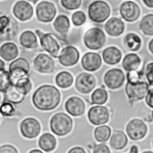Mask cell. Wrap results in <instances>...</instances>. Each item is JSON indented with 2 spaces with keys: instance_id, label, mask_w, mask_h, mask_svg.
I'll return each instance as SVG.
<instances>
[{
  "instance_id": "obj_1",
  "label": "cell",
  "mask_w": 153,
  "mask_h": 153,
  "mask_svg": "<svg viewBox=\"0 0 153 153\" xmlns=\"http://www.w3.org/2000/svg\"><path fill=\"white\" fill-rule=\"evenodd\" d=\"M32 100L36 109L44 111L51 110L59 105L60 101V93L55 86L44 85L34 92Z\"/></svg>"
},
{
  "instance_id": "obj_2",
  "label": "cell",
  "mask_w": 153,
  "mask_h": 153,
  "mask_svg": "<svg viewBox=\"0 0 153 153\" xmlns=\"http://www.w3.org/2000/svg\"><path fill=\"white\" fill-rule=\"evenodd\" d=\"M127 82L125 91L130 101H139L142 100L146 95L149 85L147 82L141 80L138 74L134 71H128L127 75Z\"/></svg>"
},
{
  "instance_id": "obj_3",
  "label": "cell",
  "mask_w": 153,
  "mask_h": 153,
  "mask_svg": "<svg viewBox=\"0 0 153 153\" xmlns=\"http://www.w3.org/2000/svg\"><path fill=\"white\" fill-rule=\"evenodd\" d=\"M50 124L51 130L54 134L59 136H63L71 132L73 121L67 114L57 113L53 116Z\"/></svg>"
},
{
  "instance_id": "obj_4",
  "label": "cell",
  "mask_w": 153,
  "mask_h": 153,
  "mask_svg": "<svg viewBox=\"0 0 153 153\" xmlns=\"http://www.w3.org/2000/svg\"><path fill=\"white\" fill-rule=\"evenodd\" d=\"M111 14V8L108 3L102 0L91 2L88 8V15L90 20L96 23L105 22Z\"/></svg>"
},
{
  "instance_id": "obj_5",
  "label": "cell",
  "mask_w": 153,
  "mask_h": 153,
  "mask_svg": "<svg viewBox=\"0 0 153 153\" xmlns=\"http://www.w3.org/2000/svg\"><path fill=\"white\" fill-rule=\"evenodd\" d=\"M106 41L104 32L99 28L94 27L86 31L84 36L85 46L91 50H98L102 48Z\"/></svg>"
},
{
  "instance_id": "obj_6",
  "label": "cell",
  "mask_w": 153,
  "mask_h": 153,
  "mask_svg": "<svg viewBox=\"0 0 153 153\" xmlns=\"http://www.w3.org/2000/svg\"><path fill=\"white\" fill-rule=\"evenodd\" d=\"M39 37L40 44L42 49L52 56L57 58L59 53L60 46L57 41L50 33L44 34L39 30L35 31Z\"/></svg>"
},
{
  "instance_id": "obj_7",
  "label": "cell",
  "mask_w": 153,
  "mask_h": 153,
  "mask_svg": "<svg viewBox=\"0 0 153 153\" xmlns=\"http://www.w3.org/2000/svg\"><path fill=\"white\" fill-rule=\"evenodd\" d=\"M146 124L140 119L131 120L126 126V132L128 136L133 140H137L143 138L147 133Z\"/></svg>"
},
{
  "instance_id": "obj_8",
  "label": "cell",
  "mask_w": 153,
  "mask_h": 153,
  "mask_svg": "<svg viewBox=\"0 0 153 153\" xmlns=\"http://www.w3.org/2000/svg\"><path fill=\"white\" fill-rule=\"evenodd\" d=\"M56 14V8L54 4L49 1H42L36 7V15L38 20L42 22H50Z\"/></svg>"
},
{
  "instance_id": "obj_9",
  "label": "cell",
  "mask_w": 153,
  "mask_h": 153,
  "mask_svg": "<svg viewBox=\"0 0 153 153\" xmlns=\"http://www.w3.org/2000/svg\"><path fill=\"white\" fill-rule=\"evenodd\" d=\"M120 13L124 20L132 22L139 19L140 15V9L134 2L127 1L120 5Z\"/></svg>"
},
{
  "instance_id": "obj_10",
  "label": "cell",
  "mask_w": 153,
  "mask_h": 153,
  "mask_svg": "<svg viewBox=\"0 0 153 153\" xmlns=\"http://www.w3.org/2000/svg\"><path fill=\"white\" fill-rule=\"evenodd\" d=\"M87 116L92 124L100 125L106 124L109 121V113L106 107L98 105L91 107L88 112Z\"/></svg>"
},
{
  "instance_id": "obj_11",
  "label": "cell",
  "mask_w": 153,
  "mask_h": 153,
  "mask_svg": "<svg viewBox=\"0 0 153 153\" xmlns=\"http://www.w3.org/2000/svg\"><path fill=\"white\" fill-rule=\"evenodd\" d=\"M22 136L26 138L33 139L38 136L41 125L38 120L33 118H27L23 120L20 125Z\"/></svg>"
},
{
  "instance_id": "obj_12",
  "label": "cell",
  "mask_w": 153,
  "mask_h": 153,
  "mask_svg": "<svg viewBox=\"0 0 153 153\" xmlns=\"http://www.w3.org/2000/svg\"><path fill=\"white\" fill-rule=\"evenodd\" d=\"M96 82L93 75L88 73H82L76 77L75 86L79 92L88 94L94 88Z\"/></svg>"
},
{
  "instance_id": "obj_13",
  "label": "cell",
  "mask_w": 153,
  "mask_h": 153,
  "mask_svg": "<svg viewBox=\"0 0 153 153\" xmlns=\"http://www.w3.org/2000/svg\"><path fill=\"white\" fill-rule=\"evenodd\" d=\"M103 80L108 88L115 89L123 85L125 80V76L121 70L112 68L105 73Z\"/></svg>"
},
{
  "instance_id": "obj_14",
  "label": "cell",
  "mask_w": 153,
  "mask_h": 153,
  "mask_svg": "<svg viewBox=\"0 0 153 153\" xmlns=\"http://www.w3.org/2000/svg\"><path fill=\"white\" fill-rule=\"evenodd\" d=\"M79 58V53L77 49L72 46L64 47L58 56L59 62L63 66L69 67L76 64Z\"/></svg>"
},
{
  "instance_id": "obj_15",
  "label": "cell",
  "mask_w": 153,
  "mask_h": 153,
  "mask_svg": "<svg viewBox=\"0 0 153 153\" xmlns=\"http://www.w3.org/2000/svg\"><path fill=\"white\" fill-rule=\"evenodd\" d=\"M35 69L41 73H51L55 68L53 59L47 54L40 53L33 61Z\"/></svg>"
},
{
  "instance_id": "obj_16",
  "label": "cell",
  "mask_w": 153,
  "mask_h": 153,
  "mask_svg": "<svg viewBox=\"0 0 153 153\" xmlns=\"http://www.w3.org/2000/svg\"><path fill=\"white\" fill-rule=\"evenodd\" d=\"M13 13L15 17L21 21L30 19L33 13L32 6L27 1L21 0L17 1L13 8Z\"/></svg>"
},
{
  "instance_id": "obj_17",
  "label": "cell",
  "mask_w": 153,
  "mask_h": 153,
  "mask_svg": "<svg viewBox=\"0 0 153 153\" xmlns=\"http://www.w3.org/2000/svg\"><path fill=\"white\" fill-rule=\"evenodd\" d=\"M81 65L84 70L88 71H94L102 65L100 56L95 52H87L81 59Z\"/></svg>"
},
{
  "instance_id": "obj_18",
  "label": "cell",
  "mask_w": 153,
  "mask_h": 153,
  "mask_svg": "<svg viewBox=\"0 0 153 153\" xmlns=\"http://www.w3.org/2000/svg\"><path fill=\"white\" fill-rule=\"evenodd\" d=\"M65 109L68 113L74 116H79L85 112V104L82 99L74 96L68 99L65 103Z\"/></svg>"
},
{
  "instance_id": "obj_19",
  "label": "cell",
  "mask_w": 153,
  "mask_h": 153,
  "mask_svg": "<svg viewBox=\"0 0 153 153\" xmlns=\"http://www.w3.org/2000/svg\"><path fill=\"white\" fill-rule=\"evenodd\" d=\"M26 94L27 92L25 89L12 83L5 92L6 101L14 104L21 103Z\"/></svg>"
},
{
  "instance_id": "obj_20",
  "label": "cell",
  "mask_w": 153,
  "mask_h": 153,
  "mask_svg": "<svg viewBox=\"0 0 153 153\" xmlns=\"http://www.w3.org/2000/svg\"><path fill=\"white\" fill-rule=\"evenodd\" d=\"M125 25L123 21L116 17H112L108 20L105 24L106 32L111 37H118L124 31Z\"/></svg>"
},
{
  "instance_id": "obj_21",
  "label": "cell",
  "mask_w": 153,
  "mask_h": 153,
  "mask_svg": "<svg viewBox=\"0 0 153 153\" xmlns=\"http://www.w3.org/2000/svg\"><path fill=\"white\" fill-rule=\"evenodd\" d=\"M103 60L109 65H115L120 62L122 58L121 51L115 46L105 49L102 52Z\"/></svg>"
},
{
  "instance_id": "obj_22",
  "label": "cell",
  "mask_w": 153,
  "mask_h": 153,
  "mask_svg": "<svg viewBox=\"0 0 153 153\" xmlns=\"http://www.w3.org/2000/svg\"><path fill=\"white\" fill-rule=\"evenodd\" d=\"M128 139L126 134L120 130H114L110 139L111 146L117 150L122 149L126 147Z\"/></svg>"
},
{
  "instance_id": "obj_23",
  "label": "cell",
  "mask_w": 153,
  "mask_h": 153,
  "mask_svg": "<svg viewBox=\"0 0 153 153\" xmlns=\"http://www.w3.org/2000/svg\"><path fill=\"white\" fill-rule=\"evenodd\" d=\"M18 48L13 43H5L0 47V56L7 61L14 59L18 56Z\"/></svg>"
},
{
  "instance_id": "obj_24",
  "label": "cell",
  "mask_w": 153,
  "mask_h": 153,
  "mask_svg": "<svg viewBox=\"0 0 153 153\" xmlns=\"http://www.w3.org/2000/svg\"><path fill=\"white\" fill-rule=\"evenodd\" d=\"M141 62L140 58L135 53H128L125 56L122 62L123 68L127 71L136 70Z\"/></svg>"
},
{
  "instance_id": "obj_25",
  "label": "cell",
  "mask_w": 153,
  "mask_h": 153,
  "mask_svg": "<svg viewBox=\"0 0 153 153\" xmlns=\"http://www.w3.org/2000/svg\"><path fill=\"white\" fill-rule=\"evenodd\" d=\"M39 148L45 152H50L54 149L56 146L55 137L49 133L42 134L38 140Z\"/></svg>"
},
{
  "instance_id": "obj_26",
  "label": "cell",
  "mask_w": 153,
  "mask_h": 153,
  "mask_svg": "<svg viewBox=\"0 0 153 153\" xmlns=\"http://www.w3.org/2000/svg\"><path fill=\"white\" fill-rule=\"evenodd\" d=\"M20 43L24 47L33 49L38 46V40L36 35L31 31H24L20 36Z\"/></svg>"
},
{
  "instance_id": "obj_27",
  "label": "cell",
  "mask_w": 153,
  "mask_h": 153,
  "mask_svg": "<svg viewBox=\"0 0 153 153\" xmlns=\"http://www.w3.org/2000/svg\"><path fill=\"white\" fill-rule=\"evenodd\" d=\"M124 43L128 50L135 52L140 48L142 40L140 37L137 34L134 33H128L124 37Z\"/></svg>"
},
{
  "instance_id": "obj_28",
  "label": "cell",
  "mask_w": 153,
  "mask_h": 153,
  "mask_svg": "<svg viewBox=\"0 0 153 153\" xmlns=\"http://www.w3.org/2000/svg\"><path fill=\"white\" fill-rule=\"evenodd\" d=\"M55 30L60 34H66L70 27V22L68 17L63 14L57 16L53 22Z\"/></svg>"
},
{
  "instance_id": "obj_29",
  "label": "cell",
  "mask_w": 153,
  "mask_h": 153,
  "mask_svg": "<svg viewBox=\"0 0 153 153\" xmlns=\"http://www.w3.org/2000/svg\"><path fill=\"white\" fill-rule=\"evenodd\" d=\"M56 83L61 88H67L72 85L74 79L72 74L66 71L59 73L56 76Z\"/></svg>"
},
{
  "instance_id": "obj_30",
  "label": "cell",
  "mask_w": 153,
  "mask_h": 153,
  "mask_svg": "<svg viewBox=\"0 0 153 153\" xmlns=\"http://www.w3.org/2000/svg\"><path fill=\"white\" fill-rule=\"evenodd\" d=\"M140 31L146 35H153V14L145 16L139 24Z\"/></svg>"
},
{
  "instance_id": "obj_31",
  "label": "cell",
  "mask_w": 153,
  "mask_h": 153,
  "mask_svg": "<svg viewBox=\"0 0 153 153\" xmlns=\"http://www.w3.org/2000/svg\"><path fill=\"white\" fill-rule=\"evenodd\" d=\"M111 134V130L108 125H101L96 127L94 131V136L97 141L103 142L107 141Z\"/></svg>"
},
{
  "instance_id": "obj_32",
  "label": "cell",
  "mask_w": 153,
  "mask_h": 153,
  "mask_svg": "<svg viewBox=\"0 0 153 153\" xmlns=\"http://www.w3.org/2000/svg\"><path fill=\"white\" fill-rule=\"evenodd\" d=\"M93 104L101 105L105 103L108 100V93L106 91L102 88H99L93 91L91 97Z\"/></svg>"
},
{
  "instance_id": "obj_33",
  "label": "cell",
  "mask_w": 153,
  "mask_h": 153,
  "mask_svg": "<svg viewBox=\"0 0 153 153\" xmlns=\"http://www.w3.org/2000/svg\"><path fill=\"white\" fill-rule=\"evenodd\" d=\"M11 84V78L8 71H2L0 73V91L5 92Z\"/></svg>"
},
{
  "instance_id": "obj_34",
  "label": "cell",
  "mask_w": 153,
  "mask_h": 153,
  "mask_svg": "<svg viewBox=\"0 0 153 153\" xmlns=\"http://www.w3.org/2000/svg\"><path fill=\"white\" fill-rule=\"evenodd\" d=\"M19 68L23 69L29 72L30 69V65L29 62L23 58H19L13 61L9 65V71Z\"/></svg>"
},
{
  "instance_id": "obj_35",
  "label": "cell",
  "mask_w": 153,
  "mask_h": 153,
  "mask_svg": "<svg viewBox=\"0 0 153 153\" xmlns=\"http://www.w3.org/2000/svg\"><path fill=\"white\" fill-rule=\"evenodd\" d=\"M11 83L22 88L25 90L27 94L30 91L32 88V83L28 76L20 77L15 80H13Z\"/></svg>"
},
{
  "instance_id": "obj_36",
  "label": "cell",
  "mask_w": 153,
  "mask_h": 153,
  "mask_svg": "<svg viewBox=\"0 0 153 153\" xmlns=\"http://www.w3.org/2000/svg\"><path fill=\"white\" fill-rule=\"evenodd\" d=\"M0 113L4 116H11L15 113V108L13 103L5 101L0 107Z\"/></svg>"
},
{
  "instance_id": "obj_37",
  "label": "cell",
  "mask_w": 153,
  "mask_h": 153,
  "mask_svg": "<svg viewBox=\"0 0 153 153\" xmlns=\"http://www.w3.org/2000/svg\"><path fill=\"white\" fill-rule=\"evenodd\" d=\"M72 22L76 26H79L83 25L86 20V16L82 11H76L72 15Z\"/></svg>"
},
{
  "instance_id": "obj_38",
  "label": "cell",
  "mask_w": 153,
  "mask_h": 153,
  "mask_svg": "<svg viewBox=\"0 0 153 153\" xmlns=\"http://www.w3.org/2000/svg\"><path fill=\"white\" fill-rule=\"evenodd\" d=\"M61 4L63 8L68 10H74L79 8L81 6L82 0H60Z\"/></svg>"
},
{
  "instance_id": "obj_39",
  "label": "cell",
  "mask_w": 153,
  "mask_h": 153,
  "mask_svg": "<svg viewBox=\"0 0 153 153\" xmlns=\"http://www.w3.org/2000/svg\"><path fill=\"white\" fill-rule=\"evenodd\" d=\"M146 77L150 85H153V62L149 63L146 68Z\"/></svg>"
},
{
  "instance_id": "obj_40",
  "label": "cell",
  "mask_w": 153,
  "mask_h": 153,
  "mask_svg": "<svg viewBox=\"0 0 153 153\" xmlns=\"http://www.w3.org/2000/svg\"><path fill=\"white\" fill-rule=\"evenodd\" d=\"M94 153H109L110 150L105 143L95 145L93 148Z\"/></svg>"
},
{
  "instance_id": "obj_41",
  "label": "cell",
  "mask_w": 153,
  "mask_h": 153,
  "mask_svg": "<svg viewBox=\"0 0 153 153\" xmlns=\"http://www.w3.org/2000/svg\"><path fill=\"white\" fill-rule=\"evenodd\" d=\"M17 150L10 145H4L0 147V153H17Z\"/></svg>"
},
{
  "instance_id": "obj_42",
  "label": "cell",
  "mask_w": 153,
  "mask_h": 153,
  "mask_svg": "<svg viewBox=\"0 0 153 153\" xmlns=\"http://www.w3.org/2000/svg\"><path fill=\"white\" fill-rule=\"evenodd\" d=\"M145 97L147 105L150 107L153 108V88L148 89Z\"/></svg>"
},
{
  "instance_id": "obj_43",
  "label": "cell",
  "mask_w": 153,
  "mask_h": 153,
  "mask_svg": "<svg viewBox=\"0 0 153 153\" xmlns=\"http://www.w3.org/2000/svg\"><path fill=\"white\" fill-rule=\"evenodd\" d=\"M69 152L70 153H85V151L83 148H82L81 147H74L72 149H71L69 151Z\"/></svg>"
},
{
  "instance_id": "obj_44",
  "label": "cell",
  "mask_w": 153,
  "mask_h": 153,
  "mask_svg": "<svg viewBox=\"0 0 153 153\" xmlns=\"http://www.w3.org/2000/svg\"><path fill=\"white\" fill-rule=\"evenodd\" d=\"M143 4L149 8H153V0H142Z\"/></svg>"
},
{
  "instance_id": "obj_45",
  "label": "cell",
  "mask_w": 153,
  "mask_h": 153,
  "mask_svg": "<svg viewBox=\"0 0 153 153\" xmlns=\"http://www.w3.org/2000/svg\"><path fill=\"white\" fill-rule=\"evenodd\" d=\"M6 101L5 100V93L3 92L0 91V107L1 106V105Z\"/></svg>"
},
{
  "instance_id": "obj_46",
  "label": "cell",
  "mask_w": 153,
  "mask_h": 153,
  "mask_svg": "<svg viewBox=\"0 0 153 153\" xmlns=\"http://www.w3.org/2000/svg\"><path fill=\"white\" fill-rule=\"evenodd\" d=\"M130 152L132 153H137L138 152V148L137 146L136 145H133L131 148H130Z\"/></svg>"
},
{
  "instance_id": "obj_47",
  "label": "cell",
  "mask_w": 153,
  "mask_h": 153,
  "mask_svg": "<svg viewBox=\"0 0 153 153\" xmlns=\"http://www.w3.org/2000/svg\"><path fill=\"white\" fill-rule=\"evenodd\" d=\"M148 48L151 53L153 54V38L149 41L148 44Z\"/></svg>"
},
{
  "instance_id": "obj_48",
  "label": "cell",
  "mask_w": 153,
  "mask_h": 153,
  "mask_svg": "<svg viewBox=\"0 0 153 153\" xmlns=\"http://www.w3.org/2000/svg\"><path fill=\"white\" fill-rule=\"evenodd\" d=\"M5 70V63L4 62L0 59V72Z\"/></svg>"
},
{
  "instance_id": "obj_49",
  "label": "cell",
  "mask_w": 153,
  "mask_h": 153,
  "mask_svg": "<svg viewBox=\"0 0 153 153\" xmlns=\"http://www.w3.org/2000/svg\"><path fill=\"white\" fill-rule=\"evenodd\" d=\"M30 152H40V153H41L42 151L40 150H38V149H33V150L30 151Z\"/></svg>"
},
{
  "instance_id": "obj_50",
  "label": "cell",
  "mask_w": 153,
  "mask_h": 153,
  "mask_svg": "<svg viewBox=\"0 0 153 153\" xmlns=\"http://www.w3.org/2000/svg\"><path fill=\"white\" fill-rule=\"evenodd\" d=\"M29 2H32V3H33V4H36L39 0H28Z\"/></svg>"
},
{
  "instance_id": "obj_51",
  "label": "cell",
  "mask_w": 153,
  "mask_h": 153,
  "mask_svg": "<svg viewBox=\"0 0 153 153\" xmlns=\"http://www.w3.org/2000/svg\"><path fill=\"white\" fill-rule=\"evenodd\" d=\"M144 152H152V151H145Z\"/></svg>"
},
{
  "instance_id": "obj_52",
  "label": "cell",
  "mask_w": 153,
  "mask_h": 153,
  "mask_svg": "<svg viewBox=\"0 0 153 153\" xmlns=\"http://www.w3.org/2000/svg\"><path fill=\"white\" fill-rule=\"evenodd\" d=\"M152 118H153V111H152Z\"/></svg>"
},
{
  "instance_id": "obj_53",
  "label": "cell",
  "mask_w": 153,
  "mask_h": 153,
  "mask_svg": "<svg viewBox=\"0 0 153 153\" xmlns=\"http://www.w3.org/2000/svg\"><path fill=\"white\" fill-rule=\"evenodd\" d=\"M152 145H153V142H152Z\"/></svg>"
}]
</instances>
